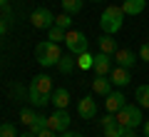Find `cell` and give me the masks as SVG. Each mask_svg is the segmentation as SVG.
<instances>
[{
	"label": "cell",
	"instance_id": "15",
	"mask_svg": "<svg viewBox=\"0 0 149 137\" xmlns=\"http://www.w3.org/2000/svg\"><path fill=\"white\" fill-rule=\"evenodd\" d=\"M144 8H147V0H124L122 10H124V15H139Z\"/></svg>",
	"mask_w": 149,
	"mask_h": 137
},
{
	"label": "cell",
	"instance_id": "35",
	"mask_svg": "<svg viewBox=\"0 0 149 137\" xmlns=\"http://www.w3.org/2000/svg\"><path fill=\"white\" fill-rule=\"evenodd\" d=\"M0 5H8V0H0Z\"/></svg>",
	"mask_w": 149,
	"mask_h": 137
},
{
	"label": "cell",
	"instance_id": "25",
	"mask_svg": "<svg viewBox=\"0 0 149 137\" xmlns=\"http://www.w3.org/2000/svg\"><path fill=\"white\" fill-rule=\"evenodd\" d=\"M55 25L62 27V30H70V25H72V15H70V13H62V15H57V18H55Z\"/></svg>",
	"mask_w": 149,
	"mask_h": 137
},
{
	"label": "cell",
	"instance_id": "20",
	"mask_svg": "<svg viewBox=\"0 0 149 137\" xmlns=\"http://www.w3.org/2000/svg\"><path fill=\"white\" fill-rule=\"evenodd\" d=\"M27 97H30V102L35 107H45L50 102V95H42V92H35V90H30L27 87Z\"/></svg>",
	"mask_w": 149,
	"mask_h": 137
},
{
	"label": "cell",
	"instance_id": "23",
	"mask_svg": "<svg viewBox=\"0 0 149 137\" xmlns=\"http://www.w3.org/2000/svg\"><path fill=\"white\" fill-rule=\"evenodd\" d=\"M77 67H80V70H92V67H95V58H92L90 53L77 55Z\"/></svg>",
	"mask_w": 149,
	"mask_h": 137
},
{
	"label": "cell",
	"instance_id": "1",
	"mask_svg": "<svg viewBox=\"0 0 149 137\" xmlns=\"http://www.w3.org/2000/svg\"><path fill=\"white\" fill-rule=\"evenodd\" d=\"M124 25V10L122 5H107L104 13L100 15V27L102 32H107V35H114V32H119Z\"/></svg>",
	"mask_w": 149,
	"mask_h": 137
},
{
	"label": "cell",
	"instance_id": "24",
	"mask_svg": "<svg viewBox=\"0 0 149 137\" xmlns=\"http://www.w3.org/2000/svg\"><path fill=\"white\" fill-rule=\"evenodd\" d=\"M45 127H47V117H45V115H37V117H35V122L30 125V132H32V135H40Z\"/></svg>",
	"mask_w": 149,
	"mask_h": 137
},
{
	"label": "cell",
	"instance_id": "21",
	"mask_svg": "<svg viewBox=\"0 0 149 137\" xmlns=\"http://www.w3.org/2000/svg\"><path fill=\"white\" fill-rule=\"evenodd\" d=\"M62 3V13H70V15H74V13H80L82 10V0H60Z\"/></svg>",
	"mask_w": 149,
	"mask_h": 137
},
{
	"label": "cell",
	"instance_id": "3",
	"mask_svg": "<svg viewBox=\"0 0 149 137\" xmlns=\"http://www.w3.org/2000/svg\"><path fill=\"white\" fill-rule=\"evenodd\" d=\"M117 122L122 127H132V130H137L139 125H144L142 107H139V105H124L122 110L117 112Z\"/></svg>",
	"mask_w": 149,
	"mask_h": 137
},
{
	"label": "cell",
	"instance_id": "32",
	"mask_svg": "<svg viewBox=\"0 0 149 137\" xmlns=\"http://www.w3.org/2000/svg\"><path fill=\"white\" fill-rule=\"evenodd\" d=\"M122 137H137V135H134V130H132V127H124V132H122Z\"/></svg>",
	"mask_w": 149,
	"mask_h": 137
},
{
	"label": "cell",
	"instance_id": "17",
	"mask_svg": "<svg viewBox=\"0 0 149 137\" xmlns=\"http://www.w3.org/2000/svg\"><path fill=\"white\" fill-rule=\"evenodd\" d=\"M74 67H77V55H72V53L62 55L60 63H57V70H60V72H72Z\"/></svg>",
	"mask_w": 149,
	"mask_h": 137
},
{
	"label": "cell",
	"instance_id": "33",
	"mask_svg": "<svg viewBox=\"0 0 149 137\" xmlns=\"http://www.w3.org/2000/svg\"><path fill=\"white\" fill-rule=\"evenodd\" d=\"M144 135L149 137V120H144Z\"/></svg>",
	"mask_w": 149,
	"mask_h": 137
},
{
	"label": "cell",
	"instance_id": "29",
	"mask_svg": "<svg viewBox=\"0 0 149 137\" xmlns=\"http://www.w3.org/2000/svg\"><path fill=\"white\" fill-rule=\"evenodd\" d=\"M37 137H57V135H55V130H50V127H45V130L40 132Z\"/></svg>",
	"mask_w": 149,
	"mask_h": 137
},
{
	"label": "cell",
	"instance_id": "36",
	"mask_svg": "<svg viewBox=\"0 0 149 137\" xmlns=\"http://www.w3.org/2000/svg\"><path fill=\"white\" fill-rule=\"evenodd\" d=\"M90 3H102V0H90Z\"/></svg>",
	"mask_w": 149,
	"mask_h": 137
},
{
	"label": "cell",
	"instance_id": "12",
	"mask_svg": "<svg viewBox=\"0 0 149 137\" xmlns=\"http://www.w3.org/2000/svg\"><path fill=\"white\" fill-rule=\"evenodd\" d=\"M137 58H139V55H134L132 50H117V53H114L117 65H119V67H127V70L137 65Z\"/></svg>",
	"mask_w": 149,
	"mask_h": 137
},
{
	"label": "cell",
	"instance_id": "34",
	"mask_svg": "<svg viewBox=\"0 0 149 137\" xmlns=\"http://www.w3.org/2000/svg\"><path fill=\"white\" fill-rule=\"evenodd\" d=\"M20 137H37V135H32V132H27V135H20Z\"/></svg>",
	"mask_w": 149,
	"mask_h": 137
},
{
	"label": "cell",
	"instance_id": "30",
	"mask_svg": "<svg viewBox=\"0 0 149 137\" xmlns=\"http://www.w3.org/2000/svg\"><path fill=\"white\" fill-rule=\"evenodd\" d=\"M5 32H8V20L0 18V35H5Z\"/></svg>",
	"mask_w": 149,
	"mask_h": 137
},
{
	"label": "cell",
	"instance_id": "26",
	"mask_svg": "<svg viewBox=\"0 0 149 137\" xmlns=\"http://www.w3.org/2000/svg\"><path fill=\"white\" fill-rule=\"evenodd\" d=\"M35 117H37V115H35L32 110H27V107H25V110L20 112V120H22V125H27V127H30L32 122H35Z\"/></svg>",
	"mask_w": 149,
	"mask_h": 137
},
{
	"label": "cell",
	"instance_id": "10",
	"mask_svg": "<svg viewBox=\"0 0 149 137\" xmlns=\"http://www.w3.org/2000/svg\"><path fill=\"white\" fill-rule=\"evenodd\" d=\"M95 70L97 75H109L112 72V55H107V53H100V55H95Z\"/></svg>",
	"mask_w": 149,
	"mask_h": 137
},
{
	"label": "cell",
	"instance_id": "4",
	"mask_svg": "<svg viewBox=\"0 0 149 137\" xmlns=\"http://www.w3.org/2000/svg\"><path fill=\"white\" fill-rule=\"evenodd\" d=\"M65 45H67V50L72 55H82V53H87V48H90V40H87L85 32H80V30H67Z\"/></svg>",
	"mask_w": 149,
	"mask_h": 137
},
{
	"label": "cell",
	"instance_id": "22",
	"mask_svg": "<svg viewBox=\"0 0 149 137\" xmlns=\"http://www.w3.org/2000/svg\"><path fill=\"white\" fill-rule=\"evenodd\" d=\"M65 37H67V30H62L57 25H52L47 30V40H52V42H65Z\"/></svg>",
	"mask_w": 149,
	"mask_h": 137
},
{
	"label": "cell",
	"instance_id": "31",
	"mask_svg": "<svg viewBox=\"0 0 149 137\" xmlns=\"http://www.w3.org/2000/svg\"><path fill=\"white\" fill-rule=\"evenodd\" d=\"M60 137H82V135H80V132H70L67 130V132H60Z\"/></svg>",
	"mask_w": 149,
	"mask_h": 137
},
{
	"label": "cell",
	"instance_id": "37",
	"mask_svg": "<svg viewBox=\"0 0 149 137\" xmlns=\"http://www.w3.org/2000/svg\"><path fill=\"white\" fill-rule=\"evenodd\" d=\"M144 137H147V135H144Z\"/></svg>",
	"mask_w": 149,
	"mask_h": 137
},
{
	"label": "cell",
	"instance_id": "8",
	"mask_svg": "<svg viewBox=\"0 0 149 137\" xmlns=\"http://www.w3.org/2000/svg\"><path fill=\"white\" fill-rule=\"evenodd\" d=\"M77 115H80L82 120H92V117L97 115V102L92 100V97H82V100L77 102Z\"/></svg>",
	"mask_w": 149,
	"mask_h": 137
},
{
	"label": "cell",
	"instance_id": "27",
	"mask_svg": "<svg viewBox=\"0 0 149 137\" xmlns=\"http://www.w3.org/2000/svg\"><path fill=\"white\" fill-rule=\"evenodd\" d=\"M0 137H17V132L10 122H5V125H0Z\"/></svg>",
	"mask_w": 149,
	"mask_h": 137
},
{
	"label": "cell",
	"instance_id": "14",
	"mask_svg": "<svg viewBox=\"0 0 149 137\" xmlns=\"http://www.w3.org/2000/svg\"><path fill=\"white\" fill-rule=\"evenodd\" d=\"M92 90H95L97 95H109L112 92V80H107V75H97L95 80H92Z\"/></svg>",
	"mask_w": 149,
	"mask_h": 137
},
{
	"label": "cell",
	"instance_id": "19",
	"mask_svg": "<svg viewBox=\"0 0 149 137\" xmlns=\"http://www.w3.org/2000/svg\"><path fill=\"white\" fill-rule=\"evenodd\" d=\"M102 127H104V137H122V132H124V127L117 122V115H114L112 122H107V125H102Z\"/></svg>",
	"mask_w": 149,
	"mask_h": 137
},
{
	"label": "cell",
	"instance_id": "2",
	"mask_svg": "<svg viewBox=\"0 0 149 137\" xmlns=\"http://www.w3.org/2000/svg\"><path fill=\"white\" fill-rule=\"evenodd\" d=\"M60 58H62V50H60V42H52V40H42V42H37V48H35V60L42 67H57Z\"/></svg>",
	"mask_w": 149,
	"mask_h": 137
},
{
	"label": "cell",
	"instance_id": "5",
	"mask_svg": "<svg viewBox=\"0 0 149 137\" xmlns=\"http://www.w3.org/2000/svg\"><path fill=\"white\" fill-rule=\"evenodd\" d=\"M30 22H32V27H37V30H50V27L55 25V15L47 10V8H35V10L30 13Z\"/></svg>",
	"mask_w": 149,
	"mask_h": 137
},
{
	"label": "cell",
	"instance_id": "16",
	"mask_svg": "<svg viewBox=\"0 0 149 137\" xmlns=\"http://www.w3.org/2000/svg\"><path fill=\"white\" fill-rule=\"evenodd\" d=\"M100 53L114 55V53H117V40H114L112 35H107V32H102V37H100Z\"/></svg>",
	"mask_w": 149,
	"mask_h": 137
},
{
	"label": "cell",
	"instance_id": "7",
	"mask_svg": "<svg viewBox=\"0 0 149 137\" xmlns=\"http://www.w3.org/2000/svg\"><path fill=\"white\" fill-rule=\"evenodd\" d=\"M30 90L42 92V95H52V77H47V75H35L30 80Z\"/></svg>",
	"mask_w": 149,
	"mask_h": 137
},
{
	"label": "cell",
	"instance_id": "18",
	"mask_svg": "<svg viewBox=\"0 0 149 137\" xmlns=\"http://www.w3.org/2000/svg\"><path fill=\"white\" fill-rule=\"evenodd\" d=\"M134 100L139 107H149V85H139L134 90Z\"/></svg>",
	"mask_w": 149,
	"mask_h": 137
},
{
	"label": "cell",
	"instance_id": "28",
	"mask_svg": "<svg viewBox=\"0 0 149 137\" xmlns=\"http://www.w3.org/2000/svg\"><path fill=\"white\" fill-rule=\"evenodd\" d=\"M139 60L149 63V45H142V48H139Z\"/></svg>",
	"mask_w": 149,
	"mask_h": 137
},
{
	"label": "cell",
	"instance_id": "13",
	"mask_svg": "<svg viewBox=\"0 0 149 137\" xmlns=\"http://www.w3.org/2000/svg\"><path fill=\"white\" fill-rule=\"evenodd\" d=\"M50 102H55V107H57V110H67V105H70V92H67L65 87L52 90V95H50Z\"/></svg>",
	"mask_w": 149,
	"mask_h": 137
},
{
	"label": "cell",
	"instance_id": "6",
	"mask_svg": "<svg viewBox=\"0 0 149 137\" xmlns=\"http://www.w3.org/2000/svg\"><path fill=\"white\" fill-rule=\"evenodd\" d=\"M47 127H50V130H55V132H67V127H70L67 110H55L52 115L47 117Z\"/></svg>",
	"mask_w": 149,
	"mask_h": 137
},
{
	"label": "cell",
	"instance_id": "9",
	"mask_svg": "<svg viewBox=\"0 0 149 137\" xmlns=\"http://www.w3.org/2000/svg\"><path fill=\"white\" fill-rule=\"evenodd\" d=\"M124 105H127V102H124V95H122V92H109V95L104 97V110H107V112H114V115H117Z\"/></svg>",
	"mask_w": 149,
	"mask_h": 137
},
{
	"label": "cell",
	"instance_id": "11",
	"mask_svg": "<svg viewBox=\"0 0 149 137\" xmlns=\"http://www.w3.org/2000/svg\"><path fill=\"white\" fill-rule=\"evenodd\" d=\"M109 80H112V85H117V87H127L129 85V70L127 67H112V72H109Z\"/></svg>",
	"mask_w": 149,
	"mask_h": 137
}]
</instances>
